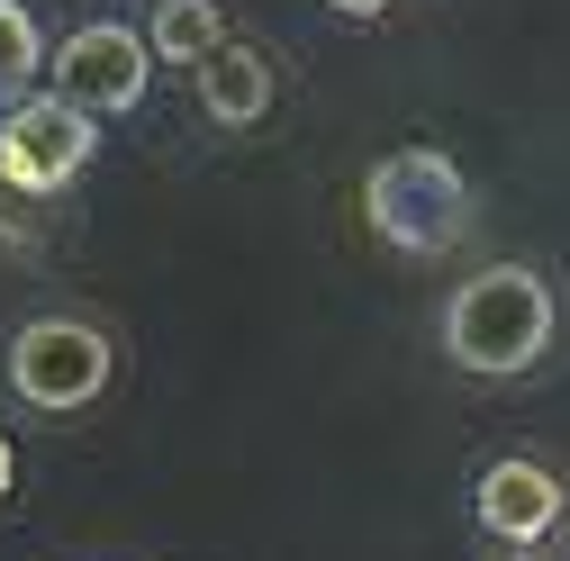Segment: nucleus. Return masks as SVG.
<instances>
[{"instance_id": "nucleus-1", "label": "nucleus", "mask_w": 570, "mask_h": 561, "mask_svg": "<svg viewBox=\"0 0 570 561\" xmlns=\"http://www.w3.org/2000/svg\"><path fill=\"white\" fill-rule=\"evenodd\" d=\"M552 326H561L552 280L534 263H489L444 299V354L480 381H517L552 354Z\"/></svg>"}, {"instance_id": "nucleus-2", "label": "nucleus", "mask_w": 570, "mask_h": 561, "mask_svg": "<svg viewBox=\"0 0 570 561\" xmlns=\"http://www.w3.org/2000/svg\"><path fill=\"white\" fill-rule=\"evenodd\" d=\"M363 218H372V236L399 245L407 263H435V254H453V245L471 236L480 199H471V181H462L453 155L399 146V155H381L372 181H363Z\"/></svg>"}, {"instance_id": "nucleus-3", "label": "nucleus", "mask_w": 570, "mask_h": 561, "mask_svg": "<svg viewBox=\"0 0 570 561\" xmlns=\"http://www.w3.org/2000/svg\"><path fill=\"white\" fill-rule=\"evenodd\" d=\"M109 372H118V344H109L91 317H28V326L10 335V390H19L28 407H46V416L91 407V398L109 390Z\"/></svg>"}, {"instance_id": "nucleus-4", "label": "nucleus", "mask_w": 570, "mask_h": 561, "mask_svg": "<svg viewBox=\"0 0 570 561\" xmlns=\"http://www.w3.org/2000/svg\"><path fill=\"white\" fill-rule=\"evenodd\" d=\"M91 164V109H73L63 91H28L19 109H0V181L28 190V199H55Z\"/></svg>"}, {"instance_id": "nucleus-5", "label": "nucleus", "mask_w": 570, "mask_h": 561, "mask_svg": "<svg viewBox=\"0 0 570 561\" xmlns=\"http://www.w3.org/2000/svg\"><path fill=\"white\" fill-rule=\"evenodd\" d=\"M146 82H155V46L136 37L127 19H91L55 46V91L91 109V118H127L146 109Z\"/></svg>"}, {"instance_id": "nucleus-6", "label": "nucleus", "mask_w": 570, "mask_h": 561, "mask_svg": "<svg viewBox=\"0 0 570 561\" xmlns=\"http://www.w3.org/2000/svg\"><path fill=\"white\" fill-rule=\"evenodd\" d=\"M471 516H480L498 543H543V534L570 516V499H561V480H552L543 462L508 453V462H489V471H480V489H471Z\"/></svg>"}, {"instance_id": "nucleus-7", "label": "nucleus", "mask_w": 570, "mask_h": 561, "mask_svg": "<svg viewBox=\"0 0 570 561\" xmlns=\"http://www.w3.org/2000/svg\"><path fill=\"white\" fill-rule=\"evenodd\" d=\"M199 109L218 118V127H254L263 109H272V63H263V46H218L199 63Z\"/></svg>"}, {"instance_id": "nucleus-8", "label": "nucleus", "mask_w": 570, "mask_h": 561, "mask_svg": "<svg viewBox=\"0 0 570 561\" xmlns=\"http://www.w3.org/2000/svg\"><path fill=\"white\" fill-rule=\"evenodd\" d=\"M164 63H190V73H199V63L208 55H218L227 37H218V0H164V10H155V37H146Z\"/></svg>"}, {"instance_id": "nucleus-9", "label": "nucleus", "mask_w": 570, "mask_h": 561, "mask_svg": "<svg viewBox=\"0 0 570 561\" xmlns=\"http://www.w3.org/2000/svg\"><path fill=\"white\" fill-rule=\"evenodd\" d=\"M37 19L19 10V0H0V109H19L28 91H37Z\"/></svg>"}, {"instance_id": "nucleus-10", "label": "nucleus", "mask_w": 570, "mask_h": 561, "mask_svg": "<svg viewBox=\"0 0 570 561\" xmlns=\"http://www.w3.org/2000/svg\"><path fill=\"white\" fill-rule=\"evenodd\" d=\"M326 10H344V19H381L390 0H326Z\"/></svg>"}, {"instance_id": "nucleus-11", "label": "nucleus", "mask_w": 570, "mask_h": 561, "mask_svg": "<svg viewBox=\"0 0 570 561\" xmlns=\"http://www.w3.org/2000/svg\"><path fill=\"white\" fill-rule=\"evenodd\" d=\"M10 480H19V453H10V435H0V499H10Z\"/></svg>"}]
</instances>
